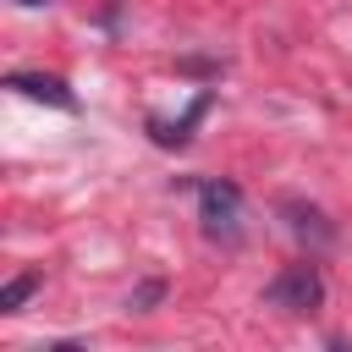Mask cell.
Listing matches in <instances>:
<instances>
[{"label":"cell","instance_id":"1","mask_svg":"<svg viewBox=\"0 0 352 352\" xmlns=\"http://www.w3.org/2000/svg\"><path fill=\"white\" fill-rule=\"evenodd\" d=\"M198 226H204L209 242L236 248L242 231H248V220H242V187L226 182V176H204L198 182Z\"/></svg>","mask_w":352,"mask_h":352},{"label":"cell","instance_id":"2","mask_svg":"<svg viewBox=\"0 0 352 352\" xmlns=\"http://www.w3.org/2000/svg\"><path fill=\"white\" fill-rule=\"evenodd\" d=\"M264 302L270 308H280V314H314L319 302H324V275H319V264H286V270H275V280L264 286Z\"/></svg>","mask_w":352,"mask_h":352},{"label":"cell","instance_id":"3","mask_svg":"<svg viewBox=\"0 0 352 352\" xmlns=\"http://www.w3.org/2000/svg\"><path fill=\"white\" fill-rule=\"evenodd\" d=\"M6 88L22 94V99H44V104H55V110H77V94H72L60 77H44V72H11Z\"/></svg>","mask_w":352,"mask_h":352},{"label":"cell","instance_id":"4","mask_svg":"<svg viewBox=\"0 0 352 352\" xmlns=\"http://www.w3.org/2000/svg\"><path fill=\"white\" fill-rule=\"evenodd\" d=\"M38 280H44L38 270H28V275L6 280V286H0V314H22V302H28L33 292H38Z\"/></svg>","mask_w":352,"mask_h":352},{"label":"cell","instance_id":"5","mask_svg":"<svg viewBox=\"0 0 352 352\" xmlns=\"http://www.w3.org/2000/svg\"><path fill=\"white\" fill-rule=\"evenodd\" d=\"M286 220H292V231H297V236H314V242H330V226H324V214H319V209H302V204H286Z\"/></svg>","mask_w":352,"mask_h":352}]
</instances>
